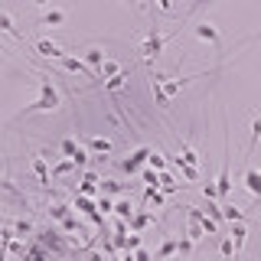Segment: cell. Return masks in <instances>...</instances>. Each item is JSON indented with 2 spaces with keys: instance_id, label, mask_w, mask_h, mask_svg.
<instances>
[{
  "instance_id": "1",
  "label": "cell",
  "mask_w": 261,
  "mask_h": 261,
  "mask_svg": "<svg viewBox=\"0 0 261 261\" xmlns=\"http://www.w3.org/2000/svg\"><path fill=\"white\" fill-rule=\"evenodd\" d=\"M59 108V92L53 88V82L43 79L39 82V98H36V105H30V111H56Z\"/></svg>"
},
{
  "instance_id": "2",
  "label": "cell",
  "mask_w": 261,
  "mask_h": 261,
  "mask_svg": "<svg viewBox=\"0 0 261 261\" xmlns=\"http://www.w3.org/2000/svg\"><path fill=\"white\" fill-rule=\"evenodd\" d=\"M163 43H167V36H163V33L153 27L150 33H147V39L141 43V56H144L147 62H153V59H157V56L163 53Z\"/></svg>"
},
{
  "instance_id": "3",
  "label": "cell",
  "mask_w": 261,
  "mask_h": 261,
  "mask_svg": "<svg viewBox=\"0 0 261 261\" xmlns=\"http://www.w3.org/2000/svg\"><path fill=\"white\" fill-rule=\"evenodd\" d=\"M62 69H65V72H72V75H85V79H92V69H88V62L72 59V56H62Z\"/></svg>"
},
{
  "instance_id": "4",
  "label": "cell",
  "mask_w": 261,
  "mask_h": 261,
  "mask_svg": "<svg viewBox=\"0 0 261 261\" xmlns=\"http://www.w3.org/2000/svg\"><path fill=\"white\" fill-rule=\"evenodd\" d=\"M147 157H150V150H147V147H137V150L124 160V170H127V173H137V170H141V163H144Z\"/></svg>"
},
{
  "instance_id": "5",
  "label": "cell",
  "mask_w": 261,
  "mask_h": 261,
  "mask_svg": "<svg viewBox=\"0 0 261 261\" xmlns=\"http://www.w3.org/2000/svg\"><path fill=\"white\" fill-rule=\"evenodd\" d=\"M85 150L95 153V157H101V153L111 150V141H108V137H88V141H85Z\"/></svg>"
},
{
  "instance_id": "6",
  "label": "cell",
  "mask_w": 261,
  "mask_h": 261,
  "mask_svg": "<svg viewBox=\"0 0 261 261\" xmlns=\"http://www.w3.org/2000/svg\"><path fill=\"white\" fill-rule=\"evenodd\" d=\"M245 186H248L251 196H261V170H255V167L245 170Z\"/></svg>"
},
{
  "instance_id": "7",
  "label": "cell",
  "mask_w": 261,
  "mask_h": 261,
  "mask_svg": "<svg viewBox=\"0 0 261 261\" xmlns=\"http://www.w3.org/2000/svg\"><path fill=\"white\" fill-rule=\"evenodd\" d=\"M36 53L39 56H49V59H62V49L59 46H56V43H49V39H36Z\"/></svg>"
},
{
  "instance_id": "8",
  "label": "cell",
  "mask_w": 261,
  "mask_h": 261,
  "mask_svg": "<svg viewBox=\"0 0 261 261\" xmlns=\"http://www.w3.org/2000/svg\"><path fill=\"white\" fill-rule=\"evenodd\" d=\"M196 36L206 39V43H222V36H219V30L212 27V23H199V27H196Z\"/></svg>"
},
{
  "instance_id": "9",
  "label": "cell",
  "mask_w": 261,
  "mask_h": 261,
  "mask_svg": "<svg viewBox=\"0 0 261 261\" xmlns=\"http://www.w3.org/2000/svg\"><path fill=\"white\" fill-rule=\"evenodd\" d=\"M173 163H176V167H179V173H183V179H190V183H199V167H193V163H183V160H179V157H173Z\"/></svg>"
},
{
  "instance_id": "10",
  "label": "cell",
  "mask_w": 261,
  "mask_h": 261,
  "mask_svg": "<svg viewBox=\"0 0 261 261\" xmlns=\"http://www.w3.org/2000/svg\"><path fill=\"white\" fill-rule=\"evenodd\" d=\"M33 173L39 176V183H53V176H49V167H46V157H33Z\"/></svg>"
},
{
  "instance_id": "11",
  "label": "cell",
  "mask_w": 261,
  "mask_h": 261,
  "mask_svg": "<svg viewBox=\"0 0 261 261\" xmlns=\"http://www.w3.org/2000/svg\"><path fill=\"white\" fill-rule=\"evenodd\" d=\"M150 222H153V216H150V212H134V216H130V228H134V232L147 228Z\"/></svg>"
},
{
  "instance_id": "12",
  "label": "cell",
  "mask_w": 261,
  "mask_h": 261,
  "mask_svg": "<svg viewBox=\"0 0 261 261\" xmlns=\"http://www.w3.org/2000/svg\"><path fill=\"white\" fill-rule=\"evenodd\" d=\"M0 30H4L7 36H13V39H23V36H20V30H16V23L10 20V13H0Z\"/></svg>"
},
{
  "instance_id": "13",
  "label": "cell",
  "mask_w": 261,
  "mask_h": 261,
  "mask_svg": "<svg viewBox=\"0 0 261 261\" xmlns=\"http://www.w3.org/2000/svg\"><path fill=\"white\" fill-rule=\"evenodd\" d=\"M85 62L88 65H92V69H101V62H105V53H101V49H85Z\"/></svg>"
},
{
  "instance_id": "14",
  "label": "cell",
  "mask_w": 261,
  "mask_h": 261,
  "mask_svg": "<svg viewBox=\"0 0 261 261\" xmlns=\"http://www.w3.org/2000/svg\"><path fill=\"white\" fill-rule=\"evenodd\" d=\"M75 167H79L75 160H72V157H65V160H59V163L53 167V176H65V173H72Z\"/></svg>"
},
{
  "instance_id": "15",
  "label": "cell",
  "mask_w": 261,
  "mask_h": 261,
  "mask_svg": "<svg viewBox=\"0 0 261 261\" xmlns=\"http://www.w3.org/2000/svg\"><path fill=\"white\" fill-rule=\"evenodd\" d=\"M65 23V13L62 10H49V13H43V27H62Z\"/></svg>"
},
{
  "instance_id": "16",
  "label": "cell",
  "mask_w": 261,
  "mask_h": 261,
  "mask_svg": "<svg viewBox=\"0 0 261 261\" xmlns=\"http://www.w3.org/2000/svg\"><path fill=\"white\" fill-rule=\"evenodd\" d=\"M98 72H101L105 79H114V75H121V62H114V59H105Z\"/></svg>"
},
{
  "instance_id": "17",
  "label": "cell",
  "mask_w": 261,
  "mask_h": 261,
  "mask_svg": "<svg viewBox=\"0 0 261 261\" xmlns=\"http://www.w3.org/2000/svg\"><path fill=\"white\" fill-rule=\"evenodd\" d=\"M82 193H85V196L98 193V173H85V179H82Z\"/></svg>"
},
{
  "instance_id": "18",
  "label": "cell",
  "mask_w": 261,
  "mask_h": 261,
  "mask_svg": "<svg viewBox=\"0 0 261 261\" xmlns=\"http://www.w3.org/2000/svg\"><path fill=\"white\" fill-rule=\"evenodd\" d=\"M114 212H118V216L121 219H127V222H130V216H134V206H130V199H121V202H114Z\"/></svg>"
},
{
  "instance_id": "19",
  "label": "cell",
  "mask_w": 261,
  "mask_h": 261,
  "mask_svg": "<svg viewBox=\"0 0 261 261\" xmlns=\"http://www.w3.org/2000/svg\"><path fill=\"white\" fill-rule=\"evenodd\" d=\"M222 219H228V222H245V212L235 209V206H222Z\"/></svg>"
},
{
  "instance_id": "20",
  "label": "cell",
  "mask_w": 261,
  "mask_h": 261,
  "mask_svg": "<svg viewBox=\"0 0 261 261\" xmlns=\"http://www.w3.org/2000/svg\"><path fill=\"white\" fill-rule=\"evenodd\" d=\"M245 235H248V232H245V222H235V228H232V242H235V248H239V251H242V245H245Z\"/></svg>"
},
{
  "instance_id": "21",
  "label": "cell",
  "mask_w": 261,
  "mask_h": 261,
  "mask_svg": "<svg viewBox=\"0 0 261 261\" xmlns=\"http://www.w3.org/2000/svg\"><path fill=\"white\" fill-rule=\"evenodd\" d=\"M179 160H183V163H193V167H199V153H196L190 144H183V153H179Z\"/></svg>"
},
{
  "instance_id": "22",
  "label": "cell",
  "mask_w": 261,
  "mask_h": 261,
  "mask_svg": "<svg viewBox=\"0 0 261 261\" xmlns=\"http://www.w3.org/2000/svg\"><path fill=\"white\" fill-rule=\"evenodd\" d=\"M176 251H179V242H173V239H170V242H163V245H160L157 258H170V255H176Z\"/></svg>"
},
{
  "instance_id": "23",
  "label": "cell",
  "mask_w": 261,
  "mask_h": 261,
  "mask_svg": "<svg viewBox=\"0 0 261 261\" xmlns=\"http://www.w3.org/2000/svg\"><path fill=\"white\" fill-rule=\"evenodd\" d=\"M261 141V118L251 121V141H248V150H255V144Z\"/></svg>"
},
{
  "instance_id": "24",
  "label": "cell",
  "mask_w": 261,
  "mask_h": 261,
  "mask_svg": "<svg viewBox=\"0 0 261 261\" xmlns=\"http://www.w3.org/2000/svg\"><path fill=\"white\" fill-rule=\"evenodd\" d=\"M49 216H53V219H56V222H62V219H65V216H69V206H62V202H56V206H53V209H49Z\"/></svg>"
},
{
  "instance_id": "25",
  "label": "cell",
  "mask_w": 261,
  "mask_h": 261,
  "mask_svg": "<svg viewBox=\"0 0 261 261\" xmlns=\"http://www.w3.org/2000/svg\"><path fill=\"white\" fill-rule=\"evenodd\" d=\"M147 167H153V170H163V167H167L163 153H153V150H150V157H147Z\"/></svg>"
},
{
  "instance_id": "26",
  "label": "cell",
  "mask_w": 261,
  "mask_h": 261,
  "mask_svg": "<svg viewBox=\"0 0 261 261\" xmlns=\"http://www.w3.org/2000/svg\"><path fill=\"white\" fill-rule=\"evenodd\" d=\"M124 82H127V75L121 72V75H114V79H108V82H105V88H108V92H114V88H121Z\"/></svg>"
},
{
  "instance_id": "27",
  "label": "cell",
  "mask_w": 261,
  "mask_h": 261,
  "mask_svg": "<svg viewBox=\"0 0 261 261\" xmlns=\"http://www.w3.org/2000/svg\"><path fill=\"white\" fill-rule=\"evenodd\" d=\"M202 196L212 202V199H219V186L216 183H202Z\"/></svg>"
},
{
  "instance_id": "28",
  "label": "cell",
  "mask_w": 261,
  "mask_h": 261,
  "mask_svg": "<svg viewBox=\"0 0 261 261\" xmlns=\"http://www.w3.org/2000/svg\"><path fill=\"white\" fill-rule=\"evenodd\" d=\"M219 251H222V255H239V248H235V242H232V239H225L222 245H219Z\"/></svg>"
},
{
  "instance_id": "29",
  "label": "cell",
  "mask_w": 261,
  "mask_h": 261,
  "mask_svg": "<svg viewBox=\"0 0 261 261\" xmlns=\"http://www.w3.org/2000/svg\"><path fill=\"white\" fill-rule=\"evenodd\" d=\"M160 186H163L167 193H173V190H176V183H173V176H170V173H160Z\"/></svg>"
},
{
  "instance_id": "30",
  "label": "cell",
  "mask_w": 261,
  "mask_h": 261,
  "mask_svg": "<svg viewBox=\"0 0 261 261\" xmlns=\"http://www.w3.org/2000/svg\"><path fill=\"white\" fill-rule=\"evenodd\" d=\"M98 212H105V216H108V212H114V202L108 199V196H101V199H98Z\"/></svg>"
},
{
  "instance_id": "31",
  "label": "cell",
  "mask_w": 261,
  "mask_h": 261,
  "mask_svg": "<svg viewBox=\"0 0 261 261\" xmlns=\"http://www.w3.org/2000/svg\"><path fill=\"white\" fill-rule=\"evenodd\" d=\"M144 183H147V186H150V183H157V186H160V176L153 173V167H147V170H144Z\"/></svg>"
},
{
  "instance_id": "32",
  "label": "cell",
  "mask_w": 261,
  "mask_h": 261,
  "mask_svg": "<svg viewBox=\"0 0 261 261\" xmlns=\"http://www.w3.org/2000/svg\"><path fill=\"white\" fill-rule=\"evenodd\" d=\"M13 232H16V235H23V239H27V235L33 232V225H30V222H16V225H13Z\"/></svg>"
},
{
  "instance_id": "33",
  "label": "cell",
  "mask_w": 261,
  "mask_h": 261,
  "mask_svg": "<svg viewBox=\"0 0 261 261\" xmlns=\"http://www.w3.org/2000/svg\"><path fill=\"white\" fill-rule=\"evenodd\" d=\"M62 228H65V232H79V222H75L72 216H65V219H62Z\"/></svg>"
},
{
  "instance_id": "34",
  "label": "cell",
  "mask_w": 261,
  "mask_h": 261,
  "mask_svg": "<svg viewBox=\"0 0 261 261\" xmlns=\"http://www.w3.org/2000/svg\"><path fill=\"white\" fill-rule=\"evenodd\" d=\"M193 251V239H179V255H190Z\"/></svg>"
},
{
  "instance_id": "35",
  "label": "cell",
  "mask_w": 261,
  "mask_h": 261,
  "mask_svg": "<svg viewBox=\"0 0 261 261\" xmlns=\"http://www.w3.org/2000/svg\"><path fill=\"white\" fill-rule=\"evenodd\" d=\"M101 190H105V193H121V190H124V186H121V183H114V179H108V183H105Z\"/></svg>"
},
{
  "instance_id": "36",
  "label": "cell",
  "mask_w": 261,
  "mask_h": 261,
  "mask_svg": "<svg viewBox=\"0 0 261 261\" xmlns=\"http://www.w3.org/2000/svg\"><path fill=\"white\" fill-rule=\"evenodd\" d=\"M36 4H39V7H49V4H53V0H36Z\"/></svg>"
},
{
  "instance_id": "37",
  "label": "cell",
  "mask_w": 261,
  "mask_h": 261,
  "mask_svg": "<svg viewBox=\"0 0 261 261\" xmlns=\"http://www.w3.org/2000/svg\"><path fill=\"white\" fill-rule=\"evenodd\" d=\"M160 7H163V10H170V0H160Z\"/></svg>"
},
{
  "instance_id": "38",
  "label": "cell",
  "mask_w": 261,
  "mask_h": 261,
  "mask_svg": "<svg viewBox=\"0 0 261 261\" xmlns=\"http://www.w3.org/2000/svg\"><path fill=\"white\" fill-rule=\"evenodd\" d=\"M121 4H130V7H137V0H121Z\"/></svg>"
}]
</instances>
